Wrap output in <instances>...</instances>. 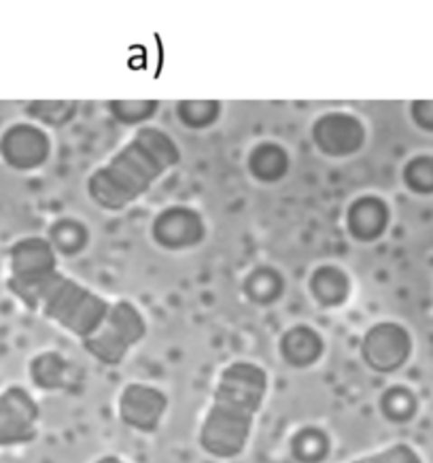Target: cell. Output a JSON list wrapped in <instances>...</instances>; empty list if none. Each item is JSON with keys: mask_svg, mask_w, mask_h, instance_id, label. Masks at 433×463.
<instances>
[{"mask_svg": "<svg viewBox=\"0 0 433 463\" xmlns=\"http://www.w3.org/2000/svg\"><path fill=\"white\" fill-rule=\"evenodd\" d=\"M7 289L28 310H39L81 343L111 310V302L60 272L56 249L42 236H26L11 245Z\"/></svg>", "mask_w": 433, "mask_h": 463, "instance_id": "1", "label": "cell"}, {"mask_svg": "<svg viewBox=\"0 0 433 463\" xmlns=\"http://www.w3.org/2000/svg\"><path fill=\"white\" fill-rule=\"evenodd\" d=\"M179 162L181 147L166 130L140 126L111 160L89 175L88 196L100 209L119 213L143 198Z\"/></svg>", "mask_w": 433, "mask_h": 463, "instance_id": "2", "label": "cell"}, {"mask_svg": "<svg viewBox=\"0 0 433 463\" xmlns=\"http://www.w3.org/2000/svg\"><path fill=\"white\" fill-rule=\"evenodd\" d=\"M268 373L259 364L234 362L225 365L212 393L198 442L215 459H234L247 449L253 423L264 406Z\"/></svg>", "mask_w": 433, "mask_h": 463, "instance_id": "3", "label": "cell"}, {"mask_svg": "<svg viewBox=\"0 0 433 463\" xmlns=\"http://www.w3.org/2000/svg\"><path fill=\"white\" fill-rule=\"evenodd\" d=\"M147 336V321L140 310L127 300L111 304L107 319L88 340H83V349L96 362L115 368L124 364L134 346Z\"/></svg>", "mask_w": 433, "mask_h": 463, "instance_id": "4", "label": "cell"}, {"mask_svg": "<svg viewBox=\"0 0 433 463\" xmlns=\"http://www.w3.org/2000/svg\"><path fill=\"white\" fill-rule=\"evenodd\" d=\"M412 336L401 323L381 321L372 326L362 340V357L378 374H393L404 368L412 355Z\"/></svg>", "mask_w": 433, "mask_h": 463, "instance_id": "5", "label": "cell"}, {"mask_svg": "<svg viewBox=\"0 0 433 463\" xmlns=\"http://www.w3.org/2000/svg\"><path fill=\"white\" fill-rule=\"evenodd\" d=\"M310 134H313L315 147L334 160L355 156L357 151H362L365 138H368L363 121L346 111L323 113L321 118L315 119Z\"/></svg>", "mask_w": 433, "mask_h": 463, "instance_id": "6", "label": "cell"}, {"mask_svg": "<svg viewBox=\"0 0 433 463\" xmlns=\"http://www.w3.org/2000/svg\"><path fill=\"white\" fill-rule=\"evenodd\" d=\"M52 156V138L47 130L39 124H22L9 126L0 137V157L9 168L30 173L45 166Z\"/></svg>", "mask_w": 433, "mask_h": 463, "instance_id": "7", "label": "cell"}, {"mask_svg": "<svg viewBox=\"0 0 433 463\" xmlns=\"http://www.w3.org/2000/svg\"><path fill=\"white\" fill-rule=\"evenodd\" d=\"M41 408L28 389L11 385L0 393V447H20L36 440Z\"/></svg>", "mask_w": 433, "mask_h": 463, "instance_id": "8", "label": "cell"}, {"mask_svg": "<svg viewBox=\"0 0 433 463\" xmlns=\"http://www.w3.org/2000/svg\"><path fill=\"white\" fill-rule=\"evenodd\" d=\"M206 236L204 217L192 206L174 204L160 211L151 223V239L168 251L198 247Z\"/></svg>", "mask_w": 433, "mask_h": 463, "instance_id": "9", "label": "cell"}, {"mask_svg": "<svg viewBox=\"0 0 433 463\" xmlns=\"http://www.w3.org/2000/svg\"><path fill=\"white\" fill-rule=\"evenodd\" d=\"M119 419L127 428L154 434L168 411V395L154 385L130 383L119 395Z\"/></svg>", "mask_w": 433, "mask_h": 463, "instance_id": "10", "label": "cell"}, {"mask_svg": "<svg viewBox=\"0 0 433 463\" xmlns=\"http://www.w3.org/2000/svg\"><path fill=\"white\" fill-rule=\"evenodd\" d=\"M391 223V206L381 196L365 194L351 203L346 213V228L357 242H374Z\"/></svg>", "mask_w": 433, "mask_h": 463, "instance_id": "11", "label": "cell"}, {"mask_svg": "<svg viewBox=\"0 0 433 463\" xmlns=\"http://www.w3.org/2000/svg\"><path fill=\"white\" fill-rule=\"evenodd\" d=\"M323 355L321 334L310 326H294L280 338V357L291 368H308Z\"/></svg>", "mask_w": 433, "mask_h": 463, "instance_id": "12", "label": "cell"}, {"mask_svg": "<svg viewBox=\"0 0 433 463\" xmlns=\"http://www.w3.org/2000/svg\"><path fill=\"white\" fill-rule=\"evenodd\" d=\"M310 294L325 308L343 307L351 296L349 274L332 264L319 266L310 277Z\"/></svg>", "mask_w": 433, "mask_h": 463, "instance_id": "13", "label": "cell"}, {"mask_svg": "<svg viewBox=\"0 0 433 463\" xmlns=\"http://www.w3.org/2000/svg\"><path fill=\"white\" fill-rule=\"evenodd\" d=\"M30 379L42 392H58L72 383V365L58 351L39 353L30 362Z\"/></svg>", "mask_w": 433, "mask_h": 463, "instance_id": "14", "label": "cell"}, {"mask_svg": "<svg viewBox=\"0 0 433 463\" xmlns=\"http://www.w3.org/2000/svg\"><path fill=\"white\" fill-rule=\"evenodd\" d=\"M289 154L278 143H259L249 154V173L261 183H277L289 173Z\"/></svg>", "mask_w": 433, "mask_h": 463, "instance_id": "15", "label": "cell"}, {"mask_svg": "<svg viewBox=\"0 0 433 463\" xmlns=\"http://www.w3.org/2000/svg\"><path fill=\"white\" fill-rule=\"evenodd\" d=\"M79 107L81 105L77 100H33L24 111L33 119V124L42 128H64L77 118Z\"/></svg>", "mask_w": 433, "mask_h": 463, "instance_id": "16", "label": "cell"}, {"mask_svg": "<svg viewBox=\"0 0 433 463\" xmlns=\"http://www.w3.org/2000/svg\"><path fill=\"white\" fill-rule=\"evenodd\" d=\"M47 241L52 242L53 249H56V253L71 258V255L81 253L83 249L88 247L89 232L85 228V223L77 222V219L64 217V219H58V222L52 225L50 234H47Z\"/></svg>", "mask_w": 433, "mask_h": 463, "instance_id": "17", "label": "cell"}, {"mask_svg": "<svg viewBox=\"0 0 433 463\" xmlns=\"http://www.w3.org/2000/svg\"><path fill=\"white\" fill-rule=\"evenodd\" d=\"M285 291V281L278 270L274 268L261 266L249 274L245 281V294L251 302L268 307V304L277 302Z\"/></svg>", "mask_w": 433, "mask_h": 463, "instance_id": "18", "label": "cell"}, {"mask_svg": "<svg viewBox=\"0 0 433 463\" xmlns=\"http://www.w3.org/2000/svg\"><path fill=\"white\" fill-rule=\"evenodd\" d=\"M382 414L393 423H408L417 417L419 398L412 389L408 387H391L382 393L381 400Z\"/></svg>", "mask_w": 433, "mask_h": 463, "instance_id": "19", "label": "cell"}, {"mask_svg": "<svg viewBox=\"0 0 433 463\" xmlns=\"http://www.w3.org/2000/svg\"><path fill=\"white\" fill-rule=\"evenodd\" d=\"M401 181L414 196H433V154L410 157L401 170Z\"/></svg>", "mask_w": 433, "mask_h": 463, "instance_id": "20", "label": "cell"}, {"mask_svg": "<svg viewBox=\"0 0 433 463\" xmlns=\"http://www.w3.org/2000/svg\"><path fill=\"white\" fill-rule=\"evenodd\" d=\"M291 450L300 463H321L329 453V438L319 428H304L291 440Z\"/></svg>", "mask_w": 433, "mask_h": 463, "instance_id": "21", "label": "cell"}, {"mask_svg": "<svg viewBox=\"0 0 433 463\" xmlns=\"http://www.w3.org/2000/svg\"><path fill=\"white\" fill-rule=\"evenodd\" d=\"M176 113H179L181 124L192 130L209 128L215 124L221 115V102L217 100H181L176 102Z\"/></svg>", "mask_w": 433, "mask_h": 463, "instance_id": "22", "label": "cell"}, {"mask_svg": "<svg viewBox=\"0 0 433 463\" xmlns=\"http://www.w3.org/2000/svg\"><path fill=\"white\" fill-rule=\"evenodd\" d=\"M107 107L119 124L140 128L157 113L160 100H108Z\"/></svg>", "mask_w": 433, "mask_h": 463, "instance_id": "23", "label": "cell"}, {"mask_svg": "<svg viewBox=\"0 0 433 463\" xmlns=\"http://www.w3.org/2000/svg\"><path fill=\"white\" fill-rule=\"evenodd\" d=\"M353 463H425L423 457L417 453V449H412L410 444H393V447L378 450L374 455L362 457V459Z\"/></svg>", "mask_w": 433, "mask_h": 463, "instance_id": "24", "label": "cell"}, {"mask_svg": "<svg viewBox=\"0 0 433 463\" xmlns=\"http://www.w3.org/2000/svg\"><path fill=\"white\" fill-rule=\"evenodd\" d=\"M410 119L419 130L433 134V100H412Z\"/></svg>", "mask_w": 433, "mask_h": 463, "instance_id": "25", "label": "cell"}, {"mask_svg": "<svg viewBox=\"0 0 433 463\" xmlns=\"http://www.w3.org/2000/svg\"><path fill=\"white\" fill-rule=\"evenodd\" d=\"M94 463H126V461L119 459V457H115V455H105V457H100V459L94 461Z\"/></svg>", "mask_w": 433, "mask_h": 463, "instance_id": "26", "label": "cell"}]
</instances>
